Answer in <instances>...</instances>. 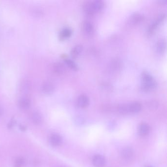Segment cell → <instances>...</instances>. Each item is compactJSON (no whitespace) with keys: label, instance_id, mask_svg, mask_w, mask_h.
Here are the masks:
<instances>
[{"label":"cell","instance_id":"cell-3","mask_svg":"<svg viewBox=\"0 0 167 167\" xmlns=\"http://www.w3.org/2000/svg\"><path fill=\"white\" fill-rule=\"evenodd\" d=\"M89 104V99L87 96L85 94H81L79 96L77 99V105L80 108H86Z\"/></svg>","mask_w":167,"mask_h":167},{"label":"cell","instance_id":"cell-22","mask_svg":"<svg viewBox=\"0 0 167 167\" xmlns=\"http://www.w3.org/2000/svg\"><path fill=\"white\" fill-rule=\"evenodd\" d=\"M24 163V159L22 157L17 158L14 162V167H22Z\"/></svg>","mask_w":167,"mask_h":167},{"label":"cell","instance_id":"cell-16","mask_svg":"<svg viewBox=\"0 0 167 167\" xmlns=\"http://www.w3.org/2000/svg\"><path fill=\"white\" fill-rule=\"evenodd\" d=\"M72 34V30L70 28H66L62 29L60 34V38L61 39H65L70 37Z\"/></svg>","mask_w":167,"mask_h":167},{"label":"cell","instance_id":"cell-18","mask_svg":"<svg viewBox=\"0 0 167 167\" xmlns=\"http://www.w3.org/2000/svg\"><path fill=\"white\" fill-rule=\"evenodd\" d=\"M160 23H161L159 21H158L157 19L155 20L153 22L149 27L147 31V34L150 35L153 34V32H154L155 30L157 29L158 25H159Z\"/></svg>","mask_w":167,"mask_h":167},{"label":"cell","instance_id":"cell-11","mask_svg":"<svg viewBox=\"0 0 167 167\" xmlns=\"http://www.w3.org/2000/svg\"><path fill=\"white\" fill-rule=\"evenodd\" d=\"M150 130V127L147 123H142L140 125L139 127V133L142 136H145L149 134Z\"/></svg>","mask_w":167,"mask_h":167},{"label":"cell","instance_id":"cell-26","mask_svg":"<svg viewBox=\"0 0 167 167\" xmlns=\"http://www.w3.org/2000/svg\"><path fill=\"white\" fill-rule=\"evenodd\" d=\"M3 110L2 107L0 106V116L3 114Z\"/></svg>","mask_w":167,"mask_h":167},{"label":"cell","instance_id":"cell-6","mask_svg":"<svg viewBox=\"0 0 167 167\" xmlns=\"http://www.w3.org/2000/svg\"><path fill=\"white\" fill-rule=\"evenodd\" d=\"M93 164L96 167H103L106 164V159L101 155H96L93 158Z\"/></svg>","mask_w":167,"mask_h":167},{"label":"cell","instance_id":"cell-2","mask_svg":"<svg viewBox=\"0 0 167 167\" xmlns=\"http://www.w3.org/2000/svg\"><path fill=\"white\" fill-rule=\"evenodd\" d=\"M142 78V85L141 89L144 91L147 92L152 90L157 87V83L154 78H153L150 74L147 72H143L141 75Z\"/></svg>","mask_w":167,"mask_h":167},{"label":"cell","instance_id":"cell-15","mask_svg":"<svg viewBox=\"0 0 167 167\" xmlns=\"http://www.w3.org/2000/svg\"><path fill=\"white\" fill-rule=\"evenodd\" d=\"M166 49V41L164 39H160L157 43V49L158 52L163 53Z\"/></svg>","mask_w":167,"mask_h":167},{"label":"cell","instance_id":"cell-23","mask_svg":"<svg viewBox=\"0 0 167 167\" xmlns=\"http://www.w3.org/2000/svg\"><path fill=\"white\" fill-rule=\"evenodd\" d=\"M32 13L34 14V15L36 16H40L42 14V11L41 10L37 8H35L33 9L32 11Z\"/></svg>","mask_w":167,"mask_h":167},{"label":"cell","instance_id":"cell-10","mask_svg":"<svg viewBox=\"0 0 167 167\" xmlns=\"http://www.w3.org/2000/svg\"><path fill=\"white\" fill-rule=\"evenodd\" d=\"M50 140L51 144L55 147L60 146L62 142V138L57 134H54L51 135Z\"/></svg>","mask_w":167,"mask_h":167},{"label":"cell","instance_id":"cell-28","mask_svg":"<svg viewBox=\"0 0 167 167\" xmlns=\"http://www.w3.org/2000/svg\"></svg>","mask_w":167,"mask_h":167},{"label":"cell","instance_id":"cell-17","mask_svg":"<svg viewBox=\"0 0 167 167\" xmlns=\"http://www.w3.org/2000/svg\"><path fill=\"white\" fill-rule=\"evenodd\" d=\"M20 88L23 92H28L31 88V82L28 80H24L21 83Z\"/></svg>","mask_w":167,"mask_h":167},{"label":"cell","instance_id":"cell-1","mask_svg":"<svg viewBox=\"0 0 167 167\" xmlns=\"http://www.w3.org/2000/svg\"><path fill=\"white\" fill-rule=\"evenodd\" d=\"M104 6L103 1L101 0H95L85 3L83 6V9L86 14L91 15L101 11Z\"/></svg>","mask_w":167,"mask_h":167},{"label":"cell","instance_id":"cell-19","mask_svg":"<svg viewBox=\"0 0 167 167\" xmlns=\"http://www.w3.org/2000/svg\"><path fill=\"white\" fill-rule=\"evenodd\" d=\"M32 119L34 124H39L42 121L41 115L38 112H34L32 114Z\"/></svg>","mask_w":167,"mask_h":167},{"label":"cell","instance_id":"cell-27","mask_svg":"<svg viewBox=\"0 0 167 167\" xmlns=\"http://www.w3.org/2000/svg\"><path fill=\"white\" fill-rule=\"evenodd\" d=\"M159 2L162 3H163V4H165L167 3V1L166 0H161V1H160Z\"/></svg>","mask_w":167,"mask_h":167},{"label":"cell","instance_id":"cell-25","mask_svg":"<svg viewBox=\"0 0 167 167\" xmlns=\"http://www.w3.org/2000/svg\"><path fill=\"white\" fill-rule=\"evenodd\" d=\"M20 129L22 131H25L26 130V127L24 126L21 125V126H20Z\"/></svg>","mask_w":167,"mask_h":167},{"label":"cell","instance_id":"cell-4","mask_svg":"<svg viewBox=\"0 0 167 167\" xmlns=\"http://www.w3.org/2000/svg\"><path fill=\"white\" fill-rule=\"evenodd\" d=\"M55 85L50 81H45L43 83L41 86V90L44 93L51 94L55 91Z\"/></svg>","mask_w":167,"mask_h":167},{"label":"cell","instance_id":"cell-7","mask_svg":"<svg viewBox=\"0 0 167 167\" xmlns=\"http://www.w3.org/2000/svg\"><path fill=\"white\" fill-rule=\"evenodd\" d=\"M31 105V100L27 97H22L19 101V106L22 110H27L30 107Z\"/></svg>","mask_w":167,"mask_h":167},{"label":"cell","instance_id":"cell-12","mask_svg":"<svg viewBox=\"0 0 167 167\" xmlns=\"http://www.w3.org/2000/svg\"><path fill=\"white\" fill-rule=\"evenodd\" d=\"M142 109V105L138 102H134L129 104V112L132 113H137Z\"/></svg>","mask_w":167,"mask_h":167},{"label":"cell","instance_id":"cell-21","mask_svg":"<svg viewBox=\"0 0 167 167\" xmlns=\"http://www.w3.org/2000/svg\"><path fill=\"white\" fill-rule=\"evenodd\" d=\"M118 110L119 112L121 113L126 114L129 112V104H122L119 106L118 108Z\"/></svg>","mask_w":167,"mask_h":167},{"label":"cell","instance_id":"cell-8","mask_svg":"<svg viewBox=\"0 0 167 167\" xmlns=\"http://www.w3.org/2000/svg\"><path fill=\"white\" fill-rule=\"evenodd\" d=\"M52 69L54 72L58 75H63L66 70L64 65L61 62H56L52 66Z\"/></svg>","mask_w":167,"mask_h":167},{"label":"cell","instance_id":"cell-20","mask_svg":"<svg viewBox=\"0 0 167 167\" xmlns=\"http://www.w3.org/2000/svg\"><path fill=\"white\" fill-rule=\"evenodd\" d=\"M65 62L66 63V64L70 68L72 69L73 70L78 71V67L75 62L73 61V60L68 58H65Z\"/></svg>","mask_w":167,"mask_h":167},{"label":"cell","instance_id":"cell-9","mask_svg":"<svg viewBox=\"0 0 167 167\" xmlns=\"http://www.w3.org/2000/svg\"><path fill=\"white\" fill-rule=\"evenodd\" d=\"M82 29L85 34L91 35L94 32L93 25L89 21H85L82 23Z\"/></svg>","mask_w":167,"mask_h":167},{"label":"cell","instance_id":"cell-14","mask_svg":"<svg viewBox=\"0 0 167 167\" xmlns=\"http://www.w3.org/2000/svg\"><path fill=\"white\" fill-rule=\"evenodd\" d=\"M83 50V46L81 45H77L73 48L71 54L73 58H75L78 57Z\"/></svg>","mask_w":167,"mask_h":167},{"label":"cell","instance_id":"cell-24","mask_svg":"<svg viewBox=\"0 0 167 167\" xmlns=\"http://www.w3.org/2000/svg\"><path fill=\"white\" fill-rule=\"evenodd\" d=\"M14 124H15V121L14 120H11L8 124V127L9 128H11L14 126Z\"/></svg>","mask_w":167,"mask_h":167},{"label":"cell","instance_id":"cell-13","mask_svg":"<svg viewBox=\"0 0 167 167\" xmlns=\"http://www.w3.org/2000/svg\"><path fill=\"white\" fill-rule=\"evenodd\" d=\"M122 157L124 159H129L133 155V151L130 147H126L122 151Z\"/></svg>","mask_w":167,"mask_h":167},{"label":"cell","instance_id":"cell-5","mask_svg":"<svg viewBox=\"0 0 167 167\" xmlns=\"http://www.w3.org/2000/svg\"><path fill=\"white\" fill-rule=\"evenodd\" d=\"M144 19V16L139 13H134L130 16L129 19V23L131 25H135L141 23Z\"/></svg>","mask_w":167,"mask_h":167}]
</instances>
